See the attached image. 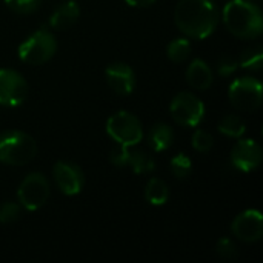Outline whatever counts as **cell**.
I'll list each match as a JSON object with an SVG mask.
<instances>
[{"label":"cell","instance_id":"1","mask_svg":"<svg viewBox=\"0 0 263 263\" xmlns=\"http://www.w3.org/2000/svg\"><path fill=\"white\" fill-rule=\"evenodd\" d=\"M219 20L220 14L213 0H180L174 11L177 28L191 39L210 37Z\"/></svg>","mask_w":263,"mask_h":263},{"label":"cell","instance_id":"2","mask_svg":"<svg viewBox=\"0 0 263 263\" xmlns=\"http://www.w3.org/2000/svg\"><path fill=\"white\" fill-rule=\"evenodd\" d=\"M227 29L245 40L260 37L263 32V15L260 8L251 0H231L222 11Z\"/></svg>","mask_w":263,"mask_h":263},{"label":"cell","instance_id":"3","mask_svg":"<svg viewBox=\"0 0 263 263\" xmlns=\"http://www.w3.org/2000/svg\"><path fill=\"white\" fill-rule=\"evenodd\" d=\"M37 153L35 140L17 129L0 134V162L9 166H23L29 163Z\"/></svg>","mask_w":263,"mask_h":263},{"label":"cell","instance_id":"4","mask_svg":"<svg viewBox=\"0 0 263 263\" xmlns=\"http://www.w3.org/2000/svg\"><path fill=\"white\" fill-rule=\"evenodd\" d=\"M55 51L57 40L54 34L46 28H40L20 43L17 54L23 63L35 66L48 62L55 54Z\"/></svg>","mask_w":263,"mask_h":263},{"label":"cell","instance_id":"5","mask_svg":"<svg viewBox=\"0 0 263 263\" xmlns=\"http://www.w3.org/2000/svg\"><path fill=\"white\" fill-rule=\"evenodd\" d=\"M106 133L114 142L125 146H136L143 139L140 120L128 111H117L112 114L106 122Z\"/></svg>","mask_w":263,"mask_h":263},{"label":"cell","instance_id":"6","mask_svg":"<svg viewBox=\"0 0 263 263\" xmlns=\"http://www.w3.org/2000/svg\"><path fill=\"white\" fill-rule=\"evenodd\" d=\"M228 97L234 108L243 112H253L260 108L263 99L262 83L254 77L234 79L228 88Z\"/></svg>","mask_w":263,"mask_h":263},{"label":"cell","instance_id":"7","mask_svg":"<svg viewBox=\"0 0 263 263\" xmlns=\"http://www.w3.org/2000/svg\"><path fill=\"white\" fill-rule=\"evenodd\" d=\"M49 182L42 173H29L17 190L18 205L26 211H37L49 199Z\"/></svg>","mask_w":263,"mask_h":263},{"label":"cell","instance_id":"8","mask_svg":"<svg viewBox=\"0 0 263 263\" xmlns=\"http://www.w3.org/2000/svg\"><path fill=\"white\" fill-rule=\"evenodd\" d=\"M170 112L177 125L194 128L205 117V105L193 92H179L171 100Z\"/></svg>","mask_w":263,"mask_h":263},{"label":"cell","instance_id":"9","mask_svg":"<svg viewBox=\"0 0 263 263\" xmlns=\"http://www.w3.org/2000/svg\"><path fill=\"white\" fill-rule=\"evenodd\" d=\"M29 92L28 82L25 77L9 68L0 69V105L14 108L20 106Z\"/></svg>","mask_w":263,"mask_h":263},{"label":"cell","instance_id":"10","mask_svg":"<svg viewBox=\"0 0 263 263\" xmlns=\"http://www.w3.org/2000/svg\"><path fill=\"white\" fill-rule=\"evenodd\" d=\"M231 233L245 243L259 242L263 236V216L259 210H247L236 216L231 223Z\"/></svg>","mask_w":263,"mask_h":263},{"label":"cell","instance_id":"11","mask_svg":"<svg viewBox=\"0 0 263 263\" xmlns=\"http://www.w3.org/2000/svg\"><path fill=\"white\" fill-rule=\"evenodd\" d=\"M262 148L253 139H240L231 149V165L243 173H251L262 163Z\"/></svg>","mask_w":263,"mask_h":263},{"label":"cell","instance_id":"12","mask_svg":"<svg viewBox=\"0 0 263 263\" xmlns=\"http://www.w3.org/2000/svg\"><path fill=\"white\" fill-rule=\"evenodd\" d=\"M54 182L62 194L65 196H77L83 190L85 176L83 171L72 162H57L52 170Z\"/></svg>","mask_w":263,"mask_h":263},{"label":"cell","instance_id":"13","mask_svg":"<svg viewBox=\"0 0 263 263\" xmlns=\"http://www.w3.org/2000/svg\"><path fill=\"white\" fill-rule=\"evenodd\" d=\"M105 77L109 88L119 96H129L136 88V74L128 63H109L105 69Z\"/></svg>","mask_w":263,"mask_h":263},{"label":"cell","instance_id":"14","mask_svg":"<svg viewBox=\"0 0 263 263\" xmlns=\"http://www.w3.org/2000/svg\"><path fill=\"white\" fill-rule=\"evenodd\" d=\"M186 82L197 91H206L213 85V69L202 59H194L186 69Z\"/></svg>","mask_w":263,"mask_h":263},{"label":"cell","instance_id":"15","mask_svg":"<svg viewBox=\"0 0 263 263\" xmlns=\"http://www.w3.org/2000/svg\"><path fill=\"white\" fill-rule=\"evenodd\" d=\"M80 17V6L77 2L74 0H68L65 3H62L51 15L49 18V26L52 29L57 31H63L68 29L69 26H72L77 18Z\"/></svg>","mask_w":263,"mask_h":263},{"label":"cell","instance_id":"16","mask_svg":"<svg viewBox=\"0 0 263 263\" xmlns=\"http://www.w3.org/2000/svg\"><path fill=\"white\" fill-rule=\"evenodd\" d=\"M174 140V131L166 123H156L148 133V145L156 153L166 151Z\"/></svg>","mask_w":263,"mask_h":263},{"label":"cell","instance_id":"17","mask_svg":"<svg viewBox=\"0 0 263 263\" xmlns=\"http://www.w3.org/2000/svg\"><path fill=\"white\" fill-rule=\"evenodd\" d=\"M145 199L153 206L165 205L168 202V199H170L168 185L162 179H157V177L149 179L146 186H145Z\"/></svg>","mask_w":263,"mask_h":263},{"label":"cell","instance_id":"18","mask_svg":"<svg viewBox=\"0 0 263 263\" xmlns=\"http://www.w3.org/2000/svg\"><path fill=\"white\" fill-rule=\"evenodd\" d=\"M128 166H131V170H133L136 174H148V173L154 171L156 162H154V159H153L148 153L140 151V149H133V148H131Z\"/></svg>","mask_w":263,"mask_h":263},{"label":"cell","instance_id":"19","mask_svg":"<svg viewBox=\"0 0 263 263\" xmlns=\"http://www.w3.org/2000/svg\"><path fill=\"white\" fill-rule=\"evenodd\" d=\"M219 131L223 136L234 137V139H240L245 134V131H247V125H245V122H243L242 117H239L236 114H230V116H225L220 120Z\"/></svg>","mask_w":263,"mask_h":263},{"label":"cell","instance_id":"20","mask_svg":"<svg viewBox=\"0 0 263 263\" xmlns=\"http://www.w3.org/2000/svg\"><path fill=\"white\" fill-rule=\"evenodd\" d=\"M166 52H168V57L171 62L174 63H182L185 62L190 54H191V43L188 39L185 37H179V39H174L170 42L168 48H166Z\"/></svg>","mask_w":263,"mask_h":263},{"label":"cell","instance_id":"21","mask_svg":"<svg viewBox=\"0 0 263 263\" xmlns=\"http://www.w3.org/2000/svg\"><path fill=\"white\" fill-rule=\"evenodd\" d=\"M263 63V48L260 45H253L247 48L239 60V65L250 71H260Z\"/></svg>","mask_w":263,"mask_h":263},{"label":"cell","instance_id":"22","mask_svg":"<svg viewBox=\"0 0 263 263\" xmlns=\"http://www.w3.org/2000/svg\"><path fill=\"white\" fill-rule=\"evenodd\" d=\"M170 168H171V173L176 179L179 180H185L191 176V171H193V162L191 159L180 153L177 156H174L171 159V163H170Z\"/></svg>","mask_w":263,"mask_h":263},{"label":"cell","instance_id":"23","mask_svg":"<svg viewBox=\"0 0 263 263\" xmlns=\"http://www.w3.org/2000/svg\"><path fill=\"white\" fill-rule=\"evenodd\" d=\"M42 0H5V5L17 14H32L39 9Z\"/></svg>","mask_w":263,"mask_h":263},{"label":"cell","instance_id":"24","mask_svg":"<svg viewBox=\"0 0 263 263\" xmlns=\"http://www.w3.org/2000/svg\"><path fill=\"white\" fill-rule=\"evenodd\" d=\"M22 206L15 202H5L0 205V223H12L20 217Z\"/></svg>","mask_w":263,"mask_h":263},{"label":"cell","instance_id":"25","mask_svg":"<svg viewBox=\"0 0 263 263\" xmlns=\"http://www.w3.org/2000/svg\"><path fill=\"white\" fill-rule=\"evenodd\" d=\"M213 136L205 129H197L193 134V148L199 153H208L213 148Z\"/></svg>","mask_w":263,"mask_h":263},{"label":"cell","instance_id":"26","mask_svg":"<svg viewBox=\"0 0 263 263\" xmlns=\"http://www.w3.org/2000/svg\"><path fill=\"white\" fill-rule=\"evenodd\" d=\"M131 148H133V146L119 145V148H114V149L109 153V162H111L114 166H117V168H125V166H128Z\"/></svg>","mask_w":263,"mask_h":263},{"label":"cell","instance_id":"27","mask_svg":"<svg viewBox=\"0 0 263 263\" xmlns=\"http://www.w3.org/2000/svg\"><path fill=\"white\" fill-rule=\"evenodd\" d=\"M239 68V60H236L231 55H222L217 63H216V69L222 77H228L231 74H234Z\"/></svg>","mask_w":263,"mask_h":263},{"label":"cell","instance_id":"28","mask_svg":"<svg viewBox=\"0 0 263 263\" xmlns=\"http://www.w3.org/2000/svg\"><path fill=\"white\" fill-rule=\"evenodd\" d=\"M216 251H217V254H219L220 257H223V259H234V257H237V247H236V243H234L231 239H228V237H222V239L217 242Z\"/></svg>","mask_w":263,"mask_h":263},{"label":"cell","instance_id":"29","mask_svg":"<svg viewBox=\"0 0 263 263\" xmlns=\"http://www.w3.org/2000/svg\"><path fill=\"white\" fill-rule=\"evenodd\" d=\"M125 2L133 8H146V6L153 5L156 0H125Z\"/></svg>","mask_w":263,"mask_h":263}]
</instances>
